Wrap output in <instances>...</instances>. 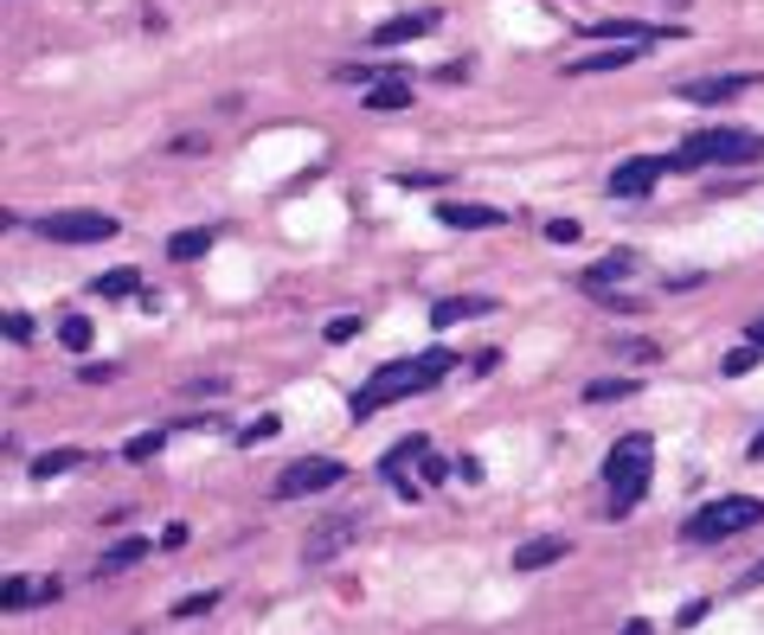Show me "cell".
I'll use <instances>...</instances> for the list:
<instances>
[{"mask_svg":"<svg viewBox=\"0 0 764 635\" xmlns=\"http://www.w3.org/2000/svg\"><path fill=\"white\" fill-rule=\"evenodd\" d=\"M450 366H457V353H444V347L412 353V360H385L380 373L353 392V424H367L373 412L399 405V398H418V392H430V385H444V379H450Z\"/></svg>","mask_w":764,"mask_h":635,"instance_id":"1","label":"cell"},{"mask_svg":"<svg viewBox=\"0 0 764 635\" xmlns=\"http://www.w3.org/2000/svg\"><path fill=\"white\" fill-rule=\"evenodd\" d=\"M668 174H700V167H758L764 161V135L752 129H700V135H681V149L662 154Z\"/></svg>","mask_w":764,"mask_h":635,"instance_id":"2","label":"cell"},{"mask_svg":"<svg viewBox=\"0 0 764 635\" xmlns=\"http://www.w3.org/2000/svg\"><path fill=\"white\" fill-rule=\"evenodd\" d=\"M655 482V444L643 430H630V437H616L611 456H604V488H611V507H604V521H630V507L650 494Z\"/></svg>","mask_w":764,"mask_h":635,"instance_id":"3","label":"cell"},{"mask_svg":"<svg viewBox=\"0 0 764 635\" xmlns=\"http://www.w3.org/2000/svg\"><path fill=\"white\" fill-rule=\"evenodd\" d=\"M764 521V501L758 494H720V501H707L700 514L681 521V546H720L732 533H752Z\"/></svg>","mask_w":764,"mask_h":635,"instance_id":"4","label":"cell"},{"mask_svg":"<svg viewBox=\"0 0 764 635\" xmlns=\"http://www.w3.org/2000/svg\"><path fill=\"white\" fill-rule=\"evenodd\" d=\"M367 533V514L360 507H341V514H328V521H315L303 533V565H328V559H341L347 546Z\"/></svg>","mask_w":764,"mask_h":635,"instance_id":"5","label":"cell"},{"mask_svg":"<svg viewBox=\"0 0 764 635\" xmlns=\"http://www.w3.org/2000/svg\"><path fill=\"white\" fill-rule=\"evenodd\" d=\"M341 475H347V462H335V456H303V462H290V469L270 482V494H276V501H303V494L335 488Z\"/></svg>","mask_w":764,"mask_h":635,"instance_id":"6","label":"cell"},{"mask_svg":"<svg viewBox=\"0 0 764 635\" xmlns=\"http://www.w3.org/2000/svg\"><path fill=\"white\" fill-rule=\"evenodd\" d=\"M39 231L52 244H103V238H116V212H52V219H39Z\"/></svg>","mask_w":764,"mask_h":635,"instance_id":"7","label":"cell"},{"mask_svg":"<svg viewBox=\"0 0 764 635\" xmlns=\"http://www.w3.org/2000/svg\"><path fill=\"white\" fill-rule=\"evenodd\" d=\"M745 90H758V72H713V77H688V84H675V97L681 103H732V97H745Z\"/></svg>","mask_w":764,"mask_h":635,"instance_id":"8","label":"cell"},{"mask_svg":"<svg viewBox=\"0 0 764 635\" xmlns=\"http://www.w3.org/2000/svg\"><path fill=\"white\" fill-rule=\"evenodd\" d=\"M424 456H430V437H405V444H392L380 456V475L392 482L399 501H418V494H424V482H412V462H424Z\"/></svg>","mask_w":764,"mask_h":635,"instance_id":"9","label":"cell"},{"mask_svg":"<svg viewBox=\"0 0 764 635\" xmlns=\"http://www.w3.org/2000/svg\"><path fill=\"white\" fill-rule=\"evenodd\" d=\"M444 26V13L437 7H418V13H399V20H385L367 33V52H392V45H412V39H430Z\"/></svg>","mask_w":764,"mask_h":635,"instance_id":"10","label":"cell"},{"mask_svg":"<svg viewBox=\"0 0 764 635\" xmlns=\"http://www.w3.org/2000/svg\"><path fill=\"white\" fill-rule=\"evenodd\" d=\"M662 174H668V161H662V154H630L623 167H611V193H616V199H650Z\"/></svg>","mask_w":764,"mask_h":635,"instance_id":"11","label":"cell"},{"mask_svg":"<svg viewBox=\"0 0 764 635\" xmlns=\"http://www.w3.org/2000/svg\"><path fill=\"white\" fill-rule=\"evenodd\" d=\"M636 263H643V258L623 244V251H611V258H598L591 270H578V289H585V296H611L623 276H636Z\"/></svg>","mask_w":764,"mask_h":635,"instance_id":"12","label":"cell"},{"mask_svg":"<svg viewBox=\"0 0 764 635\" xmlns=\"http://www.w3.org/2000/svg\"><path fill=\"white\" fill-rule=\"evenodd\" d=\"M58 598H65V578H7L0 610L20 616V610H33V603H58Z\"/></svg>","mask_w":764,"mask_h":635,"instance_id":"13","label":"cell"},{"mask_svg":"<svg viewBox=\"0 0 764 635\" xmlns=\"http://www.w3.org/2000/svg\"><path fill=\"white\" fill-rule=\"evenodd\" d=\"M591 39H611V45H662V39H681V26H643V20H598Z\"/></svg>","mask_w":764,"mask_h":635,"instance_id":"14","label":"cell"},{"mask_svg":"<svg viewBox=\"0 0 764 635\" xmlns=\"http://www.w3.org/2000/svg\"><path fill=\"white\" fill-rule=\"evenodd\" d=\"M437 219L457 225V231H489V225H501L507 212H501V206H469V199H444V206H437Z\"/></svg>","mask_w":764,"mask_h":635,"instance_id":"15","label":"cell"},{"mask_svg":"<svg viewBox=\"0 0 764 635\" xmlns=\"http://www.w3.org/2000/svg\"><path fill=\"white\" fill-rule=\"evenodd\" d=\"M367 110H380V116H392V110H412V77L399 72V77H380V84H367V97H360Z\"/></svg>","mask_w":764,"mask_h":635,"instance_id":"16","label":"cell"},{"mask_svg":"<svg viewBox=\"0 0 764 635\" xmlns=\"http://www.w3.org/2000/svg\"><path fill=\"white\" fill-rule=\"evenodd\" d=\"M572 552V539H559V533H546V539H521V552H514V565L521 571H546V565H559Z\"/></svg>","mask_w":764,"mask_h":635,"instance_id":"17","label":"cell"},{"mask_svg":"<svg viewBox=\"0 0 764 635\" xmlns=\"http://www.w3.org/2000/svg\"><path fill=\"white\" fill-rule=\"evenodd\" d=\"M212 244H219V231H212V225H193V231H174V238H167L161 258L167 263H193V258H206Z\"/></svg>","mask_w":764,"mask_h":635,"instance_id":"18","label":"cell"},{"mask_svg":"<svg viewBox=\"0 0 764 635\" xmlns=\"http://www.w3.org/2000/svg\"><path fill=\"white\" fill-rule=\"evenodd\" d=\"M495 302H482V296H444L437 308H430V321L437 328H457V321H469V315H489Z\"/></svg>","mask_w":764,"mask_h":635,"instance_id":"19","label":"cell"},{"mask_svg":"<svg viewBox=\"0 0 764 635\" xmlns=\"http://www.w3.org/2000/svg\"><path fill=\"white\" fill-rule=\"evenodd\" d=\"M142 552H149V539H116L110 552L97 559V578H116V571H129V565L142 559Z\"/></svg>","mask_w":764,"mask_h":635,"instance_id":"20","label":"cell"},{"mask_svg":"<svg viewBox=\"0 0 764 635\" xmlns=\"http://www.w3.org/2000/svg\"><path fill=\"white\" fill-rule=\"evenodd\" d=\"M97 296H103V302L142 296V276H135V270H103V276H97Z\"/></svg>","mask_w":764,"mask_h":635,"instance_id":"21","label":"cell"},{"mask_svg":"<svg viewBox=\"0 0 764 635\" xmlns=\"http://www.w3.org/2000/svg\"><path fill=\"white\" fill-rule=\"evenodd\" d=\"M167 437H174V424H161V430H142V437H129V444H122V462H149V456H161V449H167Z\"/></svg>","mask_w":764,"mask_h":635,"instance_id":"22","label":"cell"},{"mask_svg":"<svg viewBox=\"0 0 764 635\" xmlns=\"http://www.w3.org/2000/svg\"><path fill=\"white\" fill-rule=\"evenodd\" d=\"M636 392V379H591L585 385V405H623Z\"/></svg>","mask_w":764,"mask_h":635,"instance_id":"23","label":"cell"},{"mask_svg":"<svg viewBox=\"0 0 764 635\" xmlns=\"http://www.w3.org/2000/svg\"><path fill=\"white\" fill-rule=\"evenodd\" d=\"M77 462H84V449H45V456L33 462V475L39 482H52V475H65V469H77Z\"/></svg>","mask_w":764,"mask_h":635,"instance_id":"24","label":"cell"},{"mask_svg":"<svg viewBox=\"0 0 764 635\" xmlns=\"http://www.w3.org/2000/svg\"><path fill=\"white\" fill-rule=\"evenodd\" d=\"M219 603H226V591H193L187 603H174V623H199V616L219 610Z\"/></svg>","mask_w":764,"mask_h":635,"instance_id":"25","label":"cell"},{"mask_svg":"<svg viewBox=\"0 0 764 635\" xmlns=\"http://www.w3.org/2000/svg\"><path fill=\"white\" fill-rule=\"evenodd\" d=\"M752 366H758V340H752V347H732L727 360H720V373H727V379H745Z\"/></svg>","mask_w":764,"mask_h":635,"instance_id":"26","label":"cell"},{"mask_svg":"<svg viewBox=\"0 0 764 635\" xmlns=\"http://www.w3.org/2000/svg\"><path fill=\"white\" fill-rule=\"evenodd\" d=\"M58 340H65L72 353H84V347H90V321H84V315H65V321H58Z\"/></svg>","mask_w":764,"mask_h":635,"instance_id":"27","label":"cell"},{"mask_svg":"<svg viewBox=\"0 0 764 635\" xmlns=\"http://www.w3.org/2000/svg\"><path fill=\"white\" fill-rule=\"evenodd\" d=\"M276 430H283V417L270 412V417H258V424H244V430H238V444H270Z\"/></svg>","mask_w":764,"mask_h":635,"instance_id":"28","label":"cell"},{"mask_svg":"<svg viewBox=\"0 0 764 635\" xmlns=\"http://www.w3.org/2000/svg\"><path fill=\"white\" fill-rule=\"evenodd\" d=\"M623 360H636V366H655L662 353H655V340H630V347H623Z\"/></svg>","mask_w":764,"mask_h":635,"instance_id":"29","label":"cell"},{"mask_svg":"<svg viewBox=\"0 0 764 635\" xmlns=\"http://www.w3.org/2000/svg\"><path fill=\"white\" fill-rule=\"evenodd\" d=\"M546 238H553V244H578V219H553L546 225Z\"/></svg>","mask_w":764,"mask_h":635,"instance_id":"30","label":"cell"},{"mask_svg":"<svg viewBox=\"0 0 764 635\" xmlns=\"http://www.w3.org/2000/svg\"><path fill=\"white\" fill-rule=\"evenodd\" d=\"M0 328H7V340H20V347H26V340H33V321H26V315H7V321H0Z\"/></svg>","mask_w":764,"mask_h":635,"instance_id":"31","label":"cell"},{"mask_svg":"<svg viewBox=\"0 0 764 635\" xmlns=\"http://www.w3.org/2000/svg\"><path fill=\"white\" fill-rule=\"evenodd\" d=\"M167 154H181V161H193V154H206V142H199V135H181V142H167Z\"/></svg>","mask_w":764,"mask_h":635,"instance_id":"32","label":"cell"},{"mask_svg":"<svg viewBox=\"0 0 764 635\" xmlns=\"http://www.w3.org/2000/svg\"><path fill=\"white\" fill-rule=\"evenodd\" d=\"M353 335H360V315H341V321L328 328V340H353Z\"/></svg>","mask_w":764,"mask_h":635,"instance_id":"33","label":"cell"},{"mask_svg":"<svg viewBox=\"0 0 764 635\" xmlns=\"http://www.w3.org/2000/svg\"><path fill=\"white\" fill-rule=\"evenodd\" d=\"M758 584H764V559L752 565V571H745V578H739V591H758Z\"/></svg>","mask_w":764,"mask_h":635,"instance_id":"34","label":"cell"},{"mask_svg":"<svg viewBox=\"0 0 764 635\" xmlns=\"http://www.w3.org/2000/svg\"><path fill=\"white\" fill-rule=\"evenodd\" d=\"M745 456H752V462H764V430L752 437V449H745Z\"/></svg>","mask_w":764,"mask_h":635,"instance_id":"35","label":"cell"},{"mask_svg":"<svg viewBox=\"0 0 764 635\" xmlns=\"http://www.w3.org/2000/svg\"><path fill=\"white\" fill-rule=\"evenodd\" d=\"M623 635H655V629H650V623H630V629H623Z\"/></svg>","mask_w":764,"mask_h":635,"instance_id":"36","label":"cell"},{"mask_svg":"<svg viewBox=\"0 0 764 635\" xmlns=\"http://www.w3.org/2000/svg\"><path fill=\"white\" fill-rule=\"evenodd\" d=\"M752 340H764V315H758V321H752Z\"/></svg>","mask_w":764,"mask_h":635,"instance_id":"37","label":"cell"}]
</instances>
